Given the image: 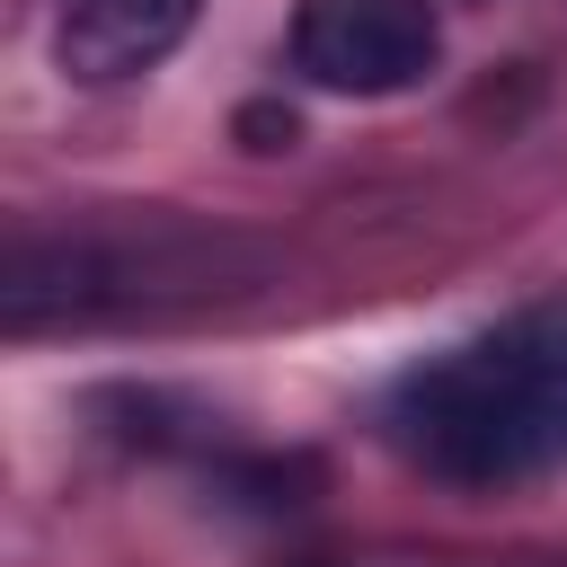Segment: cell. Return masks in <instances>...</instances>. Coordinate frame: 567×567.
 <instances>
[{
    "mask_svg": "<svg viewBox=\"0 0 567 567\" xmlns=\"http://www.w3.org/2000/svg\"><path fill=\"white\" fill-rule=\"evenodd\" d=\"M221 248L230 239H204L168 213H142V221H115V230H62V239H35L18 230L9 248V328H35L44 310H133L151 292H204L221 284Z\"/></svg>",
    "mask_w": 567,
    "mask_h": 567,
    "instance_id": "obj_2",
    "label": "cell"
},
{
    "mask_svg": "<svg viewBox=\"0 0 567 567\" xmlns=\"http://www.w3.org/2000/svg\"><path fill=\"white\" fill-rule=\"evenodd\" d=\"M381 434L408 470L461 496H505L567 470V292L408 363L381 390Z\"/></svg>",
    "mask_w": 567,
    "mask_h": 567,
    "instance_id": "obj_1",
    "label": "cell"
},
{
    "mask_svg": "<svg viewBox=\"0 0 567 567\" xmlns=\"http://www.w3.org/2000/svg\"><path fill=\"white\" fill-rule=\"evenodd\" d=\"M195 9L204 0H53V53H62L71 80L115 89V80L159 71L186 44Z\"/></svg>",
    "mask_w": 567,
    "mask_h": 567,
    "instance_id": "obj_4",
    "label": "cell"
},
{
    "mask_svg": "<svg viewBox=\"0 0 567 567\" xmlns=\"http://www.w3.org/2000/svg\"><path fill=\"white\" fill-rule=\"evenodd\" d=\"M434 0H292V71L337 97H399L434 71Z\"/></svg>",
    "mask_w": 567,
    "mask_h": 567,
    "instance_id": "obj_3",
    "label": "cell"
}]
</instances>
